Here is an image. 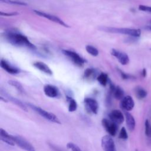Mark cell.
<instances>
[{"label":"cell","instance_id":"1","mask_svg":"<svg viewBox=\"0 0 151 151\" xmlns=\"http://www.w3.org/2000/svg\"><path fill=\"white\" fill-rule=\"evenodd\" d=\"M3 37L7 42L13 45L24 47L32 50L36 48L35 45L31 43L26 36L20 33L14 31H7L4 33Z\"/></svg>","mask_w":151,"mask_h":151},{"label":"cell","instance_id":"2","mask_svg":"<svg viewBox=\"0 0 151 151\" xmlns=\"http://www.w3.org/2000/svg\"><path fill=\"white\" fill-rule=\"evenodd\" d=\"M100 29L111 33H118L121 34L127 35L133 37H139L141 35V31L139 29L136 28H115V27H102L100 28Z\"/></svg>","mask_w":151,"mask_h":151},{"label":"cell","instance_id":"3","mask_svg":"<svg viewBox=\"0 0 151 151\" xmlns=\"http://www.w3.org/2000/svg\"><path fill=\"white\" fill-rule=\"evenodd\" d=\"M27 105L33 110H34L35 112H37L39 115H40L41 117H44L46 120H48V121L55 123L57 124H61L60 120L58 119L57 116L55 115L54 113L49 112L48 111H46L42 108H41L39 106H35L31 103H27Z\"/></svg>","mask_w":151,"mask_h":151},{"label":"cell","instance_id":"4","mask_svg":"<svg viewBox=\"0 0 151 151\" xmlns=\"http://www.w3.org/2000/svg\"><path fill=\"white\" fill-rule=\"evenodd\" d=\"M62 52L77 66L82 67L86 63V60L83 57H81L78 53L73 51L64 50L62 51Z\"/></svg>","mask_w":151,"mask_h":151},{"label":"cell","instance_id":"5","mask_svg":"<svg viewBox=\"0 0 151 151\" xmlns=\"http://www.w3.org/2000/svg\"><path fill=\"white\" fill-rule=\"evenodd\" d=\"M12 140L15 145H17L21 149L25 151H36L34 147L25 138L19 136L12 135Z\"/></svg>","mask_w":151,"mask_h":151},{"label":"cell","instance_id":"6","mask_svg":"<svg viewBox=\"0 0 151 151\" xmlns=\"http://www.w3.org/2000/svg\"><path fill=\"white\" fill-rule=\"evenodd\" d=\"M101 146L104 151H116L115 143L110 135H105L102 137Z\"/></svg>","mask_w":151,"mask_h":151},{"label":"cell","instance_id":"7","mask_svg":"<svg viewBox=\"0 0 151 151\" xmlns=\"http://www.w3.org/2000/svg\"><path fill=\"white\" fill-rule=\"evenodd\" d=\"M34 12L37 15H39L40 17H42L43 18L48 19V20L52 21L55 23L58 24L59 25H61V26H63L64 27H69V26L64 21H63L61 19H60L59 17H58L55 15L50 14H48V13H46V12H44L42 11H38V10H34Z\"/></svg>","mask_w":151,"mask_h":151},{"label":"cell","instance_id":"8","mask_svg":"<svg viewBox=\"0 0 151 151\" xmlns=\"http://www.w3.org/2000/svg\"><path fill=\"white\" fill-rule=\"evenodd\" d=\"M101 123L103 127L111 136H114L116 134L118 129L116 123L106 118L102 119Z\"/></svg>","mask_w":151,"mask_h":151},{"label":"cell","instance_id":"9","mask_svg":"<svg viewBox=\"0 0 151 151\" xmlns=\"http://www.w3.org/2000/svg\"><path fill=\"white\" fill-rule=\"evenodd\" d=\"M84 104L86 109L88 113L95 114L98 113L99 104L95 99L87 97L84 99Z\"/></svg>","mask_w":151,"mask_h":151},{"label":"cell","instance_id":"10","mask_svg":"<svg viewBox=\"0 0 151 151\" xmlns=\"http://www.w3.org/2000/svg\"><path fill=\"white\" fill-rule=\"evenodd\" d=\"M111 54L115 57L122 65H127L129 63V57L127 54L116 49H111Z\"/></svg>","mask_w":151,"mask_h":151},{"label":"cell","instance_id":"11","mask_svg":"<svg viewBox=\"0 0 151 151\" xmlns=\"http://www.w3.org/2000/svg\"><path fill=\"white\" fill-rule=\"evenodd\" d=\"M120 106L126 111H131L134 106V102L133 98L130 96H124L120 101Z\"/></svg>","mask_w":151,"mask_h":151},{"label":"cell","instance_id":"12","mask_svg":"<svg viewBox=\"0 0 151 151\" xmlns=\"http://www.w3.org/2000/svg\"><path fill=\"white\" fill-rule=\"evenodd\" d=\"M109 117L110 120L117 124H122L124 120V117L122 112L119 110H113L109 114Z\"/></svg>","mask_w":151,"mask_h":151},{"label":"cell","instance_id":"13","mask_svg":"<svg viewBox=\"0 0 151 151\" xmlns=\"http://www.w3.org/2000/svg\"><path fill=\"white\" fill-rule=\"evenodd\" d=\"M1 94H3L4 96V97H5L8 100H9L10 101H11L14 104H15L17 106H18L19 107H20L22 110H24L25 111H28V108H27V106L24 103H22L21 100H19V99H18L14 97L11 96V95L8 94L6 91H4L2 89L1 90Z\"/></svg>","mask_w":151,"mask_h":151},{"label":"cell","instance_id":"14","mask_svg":"<svg viewBox=\"0 0 151 151\" xmlns=\"http://www.w3.org/2000/svg\"><path fill=\"white\" fill-rule=\"evenodd\" d=\"M44 92L45 94L50 98H56L60 95L58 88L53 85L47 84L44 87Z\"/></svg>","mask_w":151,"mask_h":151},{"label":"cell","instance_id":"15","mask_svg":"<svg viewBox=\"0 0 151 151\" xmlns=\"http://www.w3.org/2000/svg\"><path fill=\"white\" fill-rule=\"evenodd\" d=\"M0 65L2 68L11 74H17L20 72L18 68L11 65L7 61L3 59L0 61Z\"/></svg>","mask_w":151,"mask_h":151},{"label":"cell","instance_id":"16","mask_svg":"<svg viewBox=\"0 0 151 151\" xmlns=\"http://www.w3.org/2000/svg\"><path fill=\"white\" fill-rule=\"evenodd\" d=\"M0 136L1 140L10 146H14L15 143H14V140H12V135L9 134L5 130L1 128L0 129Z\"/></svg>","mask_w":151,"mask_h":151},{"label":"cell","instance_id":"17","mask_svg":"<svg viewBox=\"0 0 151 151\" xmlns=\"http://www.w3.org/2000/svg\"><path fill=\"white\" fill-rule=\"evenodd\" d=\"M124 116L126 125L129 130L133 132L136 126V121L134 117L128 111H125Z\"/></svg>","mask_w":151,"mask_h":151},{"label":"cell","instance_id":"18","mask_svg":"<svg viewBox=\"0 0 151 151\" xmlns=\"http://www.w3.org/2000/svg\"><path fill=\"white\" fill-rule=\"evenodd\" d=\"M33 66L37 68L38 70H40L41 71L48 74V75H52V71L51 70V68L44 63L41 61H36L33 63Z\"/></svg>","mask_w":151,"mask_h":151},{"label":"cell","instance_id":"19","mask_svg":"<svg viewBox=\"0 0 151 151\" xmlns=\"http://www.w3.org/2000/svg\"><path fill=\"white\" fill-rule=\"evenodd\" d=\"M67 100L68 103V110L69 112L75 111L77 109V101L71 97L67 96Z\"/></svg>","mask_w":151,"mask_h":151},{"label":"cell","instance_id":"20","mask_svg":"<svg viewBox=\"0 0 151 151\" xmlns=\"http://www.w3.org/2000/svg\"><path fill=\"white\" fill-rule=\"evenodd\" d=\"M111 93H113L114 97L117 100H121L124 97V91L119 86L115 87L114 89L113 90V91Z\"/></svg>","mask_w":151,"mask_h":151},{"label":"cell","instance_id":"21","mask_svg":"<svg viewBox=\"0 0 151 151\" xmlns=\"http://www.w3.org/2000/svg\"><path fill=\"white\" fill-rule=\"evenodd\" d=\"M8 83L9 85L15 87L17 89V90L18 91H19V93H25V90H24V88L22 85L19 82H18V81L10 80L8 81Z\"/></svg>","mask_w":151,"mask_h":151},{"label":"cell","instance_id":"22","mask_svg":"<svg viewBox=\"0 0 151 151\" xmlns=\"http://www.w3.org/2000/svg\"><path fill=\"white\" fill-rule=\"evenodd\" d=\"M135 94L137 99H143L145 98L147 94V91L141 87H137L135 90Z\"/></svg>","mask_w":151,"mask_h":151},{"label":"cell","instance_id":"23","mask_svg":"<svg viewBox=\"0 0 151 151\" xmlns=\"http://www.w3.org/2000/svg\"><path fill=\"white\" fill-rule=\"evenodd\" d=\"M97 81H99V83L103 86H106V84L109 81V77H108L107 75L105 73H103L99 74V76L97 77Z\"/></svg>","mask_w":151,"mask_h":151},{"label":"cell","instance_id":"24","mask_svg":"<svg viewBox=\"0 0 151 151\" xmlns=\"http://www.w3.org/2000/svg\"><path fill=\"white\" fill-rule=\"evenodd\" d=\"M86 50L89 54H90L92 56L96 57V56H97L99 55L98 50L96 47H94L92 45H86Z\"/></svg>","mask_w":151,"mask_h":151},{"label":"cell","instance_id":"25","mask_svg":"<svg viewBox=\"0 0 151 151\" xmlns=\"http://www.w3.org/2000/svg\"><path fill=\"white\" fill-rule=\"evenodd\" d=\"M1 2L7 4H11V5H22V6H26L27 4L26 2L17 1V0H0Z\"/></svg>","mask_w":151,"mask_h":151},{"label":"cell","instance_id":"26","mask_svg":"<svg viewBox=\"0 0 151 151\" xmlns=\"http://www.w3.org/2000/svg\"><path fill=\"white\" fill-rule=\"evenodd\" d=\"M94 73H96V71L94 69L91 68H88L85 70L84 73V77L85 78L89 79L91 77H94V76H95Z\"/></svg>","mask_w":151,"mask_h":151},{"label":"cell","instance_id":"27","mask_svg":"<svg viewBox=\"0 0 151 151\" xmlns=\"http://www.w3.org/2000/svg\"><path fill=\"white\" fill-rule=\"evenodd\" d=\"M119 138L123 140H126L128 138V134L126 131V129L124 127H122L119 134Z\"/></svg>","mask_w":151,"mask_h":151},{"label":"cell","instance_id":"28","mask_svg":"<svg viewBox=\"0 0 151 151\" xmlns=\"http://www.w3.org/2000/svg\"><path fill=\"white\" fill-rule=\"evenodd\" d=\"M145 134L147 137H150L151 136V126L149 123V121L148 120H146L145 121Z\"/></svg>","mask_w":151,"mask_h":151},{"label":"cell","instance_id":"29","mask_svg":"<svg viewBox=\"0 0 151 151\" xmlns=\"http://www.w3.org/2000/svg\"><path fill=\"white\" fill-rule=\"evenodd\" d=\"M67 147L71 151H82L77 145L71 142H69L67 144Z\"/></svg>","mask_w":151,"mask_h":151},{"label":"cell","instance_id":"30","mask_svg":"<svg viewBox=\"0 0 151 151\" xmlns=\"http://www.w3.org/2000/svg\"><path fill=\"white\" fill-rule=\"evenodd\" d=\"M139 9L140 11L147 12H149L151 14V6L143 5H140L139 6Z\"/></svg>","mask_w":151,"mask_h":151},{"label":"cell","instance_id":"31","mask_svg":"<svg viewBox=\"0 0 151 151\" xmlns=\"http://www.w3.org/2000/svg\"><path fill=\"white\" fill-rule=\"evenodd\" d=\"M1 15L2 16H8V17H12V16H15L18 14V12H9V13H6V12H0Z\"/></svg>","mask_w":151,"mask_h":151},{"label":"cell","instance_id":"32","mask_svg":"<svg viewBox=\"0 0 151 151\" xmlns=\"http://www.w3.org/2000/svg\"><path fill=\"white\" fill-rule=\"evenodd\" d=\"M120 74H121V76L122 77L123 79H125V80H127V79H129L131 78V76L129 75V74H127L122 71H120Z\"/></svg>","mask_w":151,"mask_h":151},{"label":"cell","instance_id":"33","mask_svg":"<svg viewBox=\"0 0 151 151\" xmlns=\"http://www.w3.org/2000/svg\"><path fill=\"white\" fill-rule=\"evenodd\" d=\"M142 74V76L144 77L146 76V70L145 68H143V69Z\"/></svg>","mask_w":151,"mask_h":151},{"label":"cell","instance_id":"34","mask_svg":"<svg viewBox=\"0 0 151 151\" xmlns=\"http://www.w3.org/2000/svg\"><path fill=\"white\" fill-rule=\"evenodd\" d=\"M0 99H1V101H4V102H8V100L5 99V97H3L2 96H1Z\"/></svg>","mask_w":151,"mask_h":151},{"label":"cell","instance_id":"35","mask_svg":"<svg viewBox=\"0 0 151 151\" xmlns=\"http://www.w3.org/2000/svg\"><path fill=\"white\" fill-rule=\"evenodd\" d=\"M146 28L147 29H149V30H150L151 31V26H147V27H146Z\"/></svg>","mask_w":151,"mask_h":151},{"label":"cell","instance_id":"36","mask_svg":"<svg viewBox=\"0 0 151 151\" xmlns=\"http://www.w3.org/2000/svg\"><path fill=\"white\" fill-rule=\"evenodd\" d=\"M150 50H151V48H150Z\"/></svg>","mask_w":151,"mask_h":151},{"label":"cell","instance_id":"37","mask_svg":"<svg viewBox=\"0 0 151 151\" xmlns=\"http://www.w3.org/2000/svg\"><path fill=\"white\" fill-rule=\"evenodd\" d=\"M136 151H137V150H136Z\"/></svg>","mask_w":151,"mask_h":151},{"label":"cell","instance_id":"38","mask_svg":"<svg viewBox=\"0 0 151 151\" xmlns=\"http://www.w3.org/2000/svg\"></svg>","mask_w":151,"mask_h":151}]
</instances>
